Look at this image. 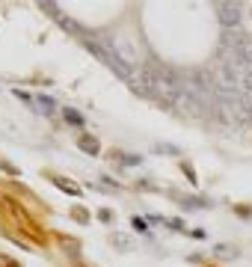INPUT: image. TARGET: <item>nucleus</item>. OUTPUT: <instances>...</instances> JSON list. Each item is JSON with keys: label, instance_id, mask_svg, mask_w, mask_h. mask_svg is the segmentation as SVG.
<instances>
[{"label": "nucleus", "instance_id": "4", "mask_svg": "<svg viewBox=\"0 0 252 267\" xmlns=\"http://www.w3.org/2000/svg\"><path fill=\"white\" fill-rule=\"evenodd\" d=\"M80 152L98 155V152H101V149H98V140H95V137H80Z\"/></svg>", "mask_w": 252, "mask_h": 267}, {"label": "nucleus", "instance_id": "14", "mask_svg": "<svg viewBox=\"0 0 252 267\" xmlns=\"http://www.w3.org/2000/svg\"><path fill=\"white\" fill-rule=\"evenodd\" d=\"M184 172H187V178L196 184V172H193V166H190V163H184Z\"/></svg>", "mask_w": 252, "mask_h": 267}, {"label": "nucleus", "instance_id": "9", "mask_svg": "<svg viewBox=\"0 0 252 267\" xmlns=\"http://www.w3.org/2000/svg\"><path fill=\"white\" fill-rule=\"evenodd\" d=\"M0 169H3L6 175H18V172H21L18 166H12V163H9V160H3V158H0Z\"/></svg>", "mask_w": 252, "mask_h": 267}, {"label": "nucleus", "instance_id": "10", "mask_svg": "<svg viewBox=\"0 0 252 267\" xmlns=\"http://www.w3.org/2000/svg\"><path fill=\"white\" fill-rule=\"evenodd\" d=\"M134 229H137V232H146V229H149V220H146V217H134Z\"/></svg>", "mask_w": 252, "mask_h": 267}, {"label": "nucleus", "instance_id": "6", "mask_svg": "<svg viewBox=\"0 0 252 267\" xmlns=\"http://www.w3.org/2000/svg\"><path fill=\"white\" fill-rule=\"evenodd\" d=\"M181 208H211V199H178Z\"/></svg>", "mask_w": 252, "mask_h": 267}, {"label": "nucleus", "instance_id": "3", "mask_svg": "<svg viewBox=\"0 0 252 267\" xmlns=\"http://www.w3.org/2000/svg\"><path fill=\"white\" fill-rule=\"evenodd\" d=\"M33 104H36L42 113H53V110H56V104H53V98H50V95H36V98H33Z\"/></svg>", "mask_w": 252, "mask_h": 267}, {"label": "nucleus", "instance_id": "13", "mask_svg": "<svg viewBox=\"0 0 252 267\" xmlns=\"http://www.w3.org/2000/svg\"><path fill=\"white\" fill-rule=\"evenodd\" d=\"M62 250H68V253H71V256H77V253H80V250H77V244H74V241H65V244H62Z\"/></svg>", "mask_w": 252, "mask_h": 267}, {"label": "nucleus", "instance_id": "1", "mask_svg": "<svg viewBox=\"0 0 252 267\" xmlns=\"http://www.w3.org/2000/svg\"><path fill=\"white\" fill-rule=\"evenodd\" d=\"M217 18L226 30H241V6L238 3H217Z\"/></svg>", "mask_w": 252, "mask_h": 267}, {"label": "nucleus", "instance_id": "7", "mask_svg": "<svg viewBox=\"0 0 252 267\" xmlns=\"http://www.w3.org/2000/svg\"><path fill=\"white\" fill-rule=\"evenodd\" d=\"M122 163H128V166H140V155H116Z\"/></svg>", "mask_w": 252, "mask_h": 267}, {"label": "nucleus", "instance_id": "5", "mask_svg": "<svg viewBox=\"0 0 252 267\" xmlns=\"http://www.w3.org/2000/svg\"><path fill=\"white\" fill-rule=\"evenodd\" d=\"M53 184H56L59 190H65L68 196H80V187H77V184H71V181H65V178H56V175H53Z\"/></svg>", "mask_w": 252, "mask_h": 267}, {"label": "nucleus", "instance_id": "15", "mask_svg": "<svg viewBox=\"0 0 252 267\" xmlns=\"http://www.w3.org/2000/svg\"><path fill=\"white\" fill-rule=\"evenodd\" d=\"M235 211H238V214H241V217H250V214H252L250 208H244V205H238V208H235Z\"/></svg>", "mask_w": 252, "mask_h": 267}, {"label": "nucleus", "instance_id": "8", "mask_svg": "<svg viewBox=\"0 0 252 267\" xmlns=\"http://www.w3.org/2000/svg\"><path fill=\"white\" fill-rule=\"evenodd\" d=\"M113 244H116L119 250H128V247H131V238H128V235H113Z\"/></svg>", "mask_w": 252, "mask_h": 267}, {"label": "nucleus", "instance_id": "11", "mask_svg": "<svg viewBox=\"0 0 252 267\" xmlns=\"http://www.w3.org/2000/svg\"><path fill=\"white\" fill-rule=\"evenodd\" d=\"M71 214H74V217H77L80 223H89V211H83V208H74Z\"/></svg>", "mask_w": 252, "mask_h": 267}, {"label": "nucleus", "instance_id": "2", "mask_svg": "<svg viewBox=\"0 0 252 267\" xmlns=\"http://www.w3.org/2000/svg\"><path fill=\"white\" fill-rule=\"evenodd\" d=\"M62 119H65L68 125H74V128H83V125H86V119H83L74 107H62Z\"/></svg>", "mask_w": 252, "mask_h": 267}, {"label": "nucleus", "instance_id": "12", "mask_svg": "<svg viewBox=\"0 0 252 267\" xmlns=\"http://www.w3.org/2000/svg\"><path fill=\"white\" fill-rule=\"evenodd\" d=\"M98 217H101V220H104V223H113V220H116V217H113V211H110V208H101V211H98Z\"/></svg>", "mask_w": 252, "mask_h": 267}]
</instances>
